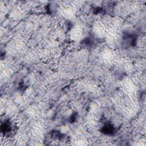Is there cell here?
<instances>
[{
  "label": "cell",
  "mask_w": 146,
  "mask_h": 146,
  "mask_svg": "<svg viewBox=\"0 0 146 146\" xmlns=\"http://www.w3.org/2000/svg\"><path fill=\"white\" fill-rule=\"evenodd\" d=\"M1 131L2 133L5 134H9V133H11L13 131V125L12 124V123L9 120H5L2 123L1 125Z\"/></svg>",
  "instance_id": "6da1fadb"
}]
</instances>
